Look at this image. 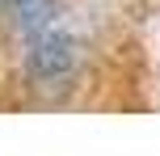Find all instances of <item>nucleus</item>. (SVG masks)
Wrapping results in <instances>:
<instances>
[{"label":"nucleus","instance_id":"f03ea898","mask_svg":"<svg viewBox=\"0 0 160 156\" xmlns=\"http://www.w3.org/2000/svg\"><path fill=\"white\" fill-rule=\"evenodd\" d=\"M4 13L21 34H42L55 21V0H4Z\"/></svg>","mask_w":160,"mask_h":156},{"label":"nucleus","instance_id":"f257e3e1","mask_svg":"<svg viewBox=\"0 0 160 156\" xmlns=\"http://www.w3.org/2000/svg\"><path fill=\"white\" fill-rule=\"evenodd\" d=\"M76 68V42L59 30L30 34V51H25V72L38 84H55Z\"/></svg>","mask_w":160,"mask_h":156}]
</instances>
